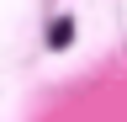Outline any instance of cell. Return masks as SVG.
Listing matches in <instances>:
<instances>
[{
	"instance_id": "6da1fadb",
	"label": "cell",
	"mask_w": 127,
	"mask_h": 122,
	"mask_svg": "<svg viewBox=\"0 0 127 122\" xmlns=\"http://www.w3.org/2000/svg\"><path fill=\"white\" fill-rule=\"evenodd\" d=\"M69 37H74V21L69 16H58L53 27H48V48H69Z\"/></svg>"
}]
</instances>
